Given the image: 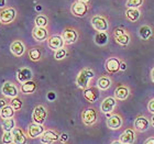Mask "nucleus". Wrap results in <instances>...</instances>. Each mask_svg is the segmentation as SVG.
I'll return each mask as SVG.
<instances>
[{"instance_id": "bb28decb", "label": "nucleus", "mask_w": 154, "mask_h": 144, "mask_svg": "<svg viewBox=\"0 0 154 144\" xmlns=\"http://www.w3.org/2000/svg\"><path fill=\"white\" fill-rule=\"evenodd\" d=\"M94 41L99 46H105L109 41V36H108L107 32H97L95 38H94Z\"/></svg>"}, {"instance_id": "6e6552de", "label": "nucleus", "mask_w": 154, "mask_h": 144, "mask_svg": "<svg viewBox=\"0 0 154 144\" xmlns=\"http://www.w3.org/2000/svg\"><path fill=\"white\" fill-rule=\"evenodd\" d=\"M119 141L123 144H134L137 141V131L133 127H129L122 132Z\"/></svg>"}, {"instance_id": "aec40b11", "label": "nucleus", "mask_w": 154, "mask_h": 144, "mask_svg": "<svg viewBox=\"0 0 154 144\" xmlns=\"http://www.w3.org/2000/svg\"><path fill=\"white\" fill-rule=\"evenodd\" d=\"M32 77H33L32 71L28 67L20 68L17 72V79L21 84H24L26 81H29V80H32Z\"/></svg>"}, {"instance_id": "49530a36", "label": "nucleus", "mask_w": 154, "mask_h": 144, "mask_svg": "<svg viewBox=\"0 0 154 144\" xmlns=\"http://www.w3.org/2000/svg\"><path fill=\"white\" fill-rule=\"evenodd\" d=\"M110 144H123V143H121V142L119 141V140H115V141H112Z\"/></svg>"}, {"instance_id": "1a4fd4ad", "label": "nucleus", "mask_w": 154, "mask_h": 144, "mask_svg": "<svg viewBox=\"0 0 154 144\" xmlns=\"http://www.w3.org/2000/svg\"><path fill=\"white\" fill-rule=\"evenodd\" d=\"M1 93L7 98H16L19 95V88L12 81H6L1 87Z\"/></svg>"}, {"instance_id": "393cba45", "label": "nucleus", "mask_w": 154, "mask_h": 144, "mask_svg": "<svg viewBox=\"0 0 154 144\" xmlns=\"http://www.w3.org/2000/svg\"><path fill=\"white\" fill-rule=\"evenodd\" d=\"M141 17L140 9H127L125 10V18L130 22H137Z\"/></svg>"}, {"instance_id": "09e8293b", "label": "nucleus", "mask_w": 154, "mask_h": 144, "mask_svg": "<svg viewBox=\"0 0 154 144\" xmlns=\"http://www.w3.org/2000/svg\"><path fill=\"white\" fill-rule=\"evenodd\" d=\"M78 1H80V2H84V3H88L90 0H78Z\"/></svg>"}, {"instance_id": "c85d7f7f", "label": "nucleus", "mask_w": 154, "mask_h": 144, "mask_svg": "<svg viewBox=\"0 0 154 144\" xmlns=\"http://www.w3.org/2000/svg\"><path fill=\"white\" fill-rule=\"evenodd\" d=\"M14 112L16 110L12 108V107L10 106V105H7L5 108H2L0 110V117L2 119H10V118H13V115H14Z\"/></svg>"}, {"instance_id": "412c9836", "label": "nucleus", "mask_w": 154, "mask_h": 144, "mask_svg": "<svg viewBox=\"0 0 154 144\" xmlns=\"http://www.w3.org/2000/svg\"><path fill=\"white\" fill-rule=\"evenodd\" d=\"M13 135V144H26L28 143V134H26V132L23 131L22 129L16 128L12 131Z\"/></svg>"}, {"instance_id": "f03ea898", "label": "nucleus", "mask_w": 154, "mask_h": 144, "mask_svg": "<svg viewBox=\"0 0 154 144\" xmlns=\"http://www.w3.org/2000/svg\"><path fill=\"white\" fill-rule=\"evenodd\" d=\"M99 120V112L94 107L85 108L82 112V121L86 127H94Z\"/></svg>"}, {"instance_id": "c756f323", "label": "nucleus", "mask_w": 154, "mask_h": 144, "mask_svg": "<svg viewBox=\"0 0 154 144\" xmlns=\"http://www.w3.org/2000/svg\"><path fill=\"white\" fill-rule=\"evenodd\" d=\"M115 41L117 44H119L120 46H128L130 44V42H131V36H130V33H127L125 35H120V36H116Z\"/></svg>"}, {"instance_id": "a878e982", "label": "nucleus", "mask_w": 154, "mask_h": 144, "mask_svg": "<svg viewBox=\"0 0 154 144\" xmlns=\"http://www.w3.org/2000/svg\"><path fill=\"white\" fill-rule=\"evenodd\" d=\"M152 34H153V31H152V28L150 26H140V29H139V35L142 40H144V41H148L149 38H151Z\"/></svg>"}, {"instance_id": "a18cd8bd", "label": "nucleus", "mask_w": 154, "mask_h": 144, "mask_svg": "<svg viewBox=\"0 0 154 144\" xmlns=\"http://www.w3.org/2000/svg\"><path fill=\"white\" fill-rule=\"evenodd\" d=\"M150 122H151V125L154 128V115H152L151 119H150Z\"/></svg>"}, {"instance_id": "f704fd0d", "label": "nucleus", "mask_w": 154, "mask_h": 144, "mask_svg": "<svg viewBox=\"0 0 154 144\" xmlns=\"http://www.w3.org/2000/svg\"><path fill=\"white\" fill-rule=\"evenodd\" d=\"M66 56H67V50H66L65 47L60 48V50H57V51H55V53H54V58L55 60H57V61L64 60Z\"/></svg>"}, {"instance_id": "ddd939ff", "label": "nucleus", "mask_w": 154, "mask_h": 144, "mask_svg": "<svg viewBox=\"0 0 154 144\" xmlns=\"http://www.w3.org/2000/svg\"><path fill=\"white\" fill-rule=\"evenodd\" d=\"M62 38L64 40L65 44H74L75 42L78 40V32H77V30L74 29V28H66V29L62 32Z\"/></svg>"}, {"instance_id": "f257e3e1", "label": "nucleus", "mask_w": 154, "mask_h": 144, "mask_svg": "<svg viewBox=\"0 0 154 144\" xmlns=\"http://www.w3.org/2000/svg\"><path fill=\"white\" fill-rule=\"evenodd\" d=\"M94 77H95V72H94L91 68H88V67L83 68V69L78 73V75H77V77H76V80H75L76 86L83 90L86 89V88L90 87L89 83Z\"/></svg>"}, {"instance_id": "e433bc0d", "label": "nucleus", "mask_w": 154, "mask_h": 144, "mask_svg": "<svg viewBox=\"0 0 154 144\" xmlns=\"http://www.w3.org/2000/svg\"><path fill=\"white\" fill-rule=\"evenodd\" d=\"M127 33H129L128 31L125 29H121V28H118V29H116L115 31H113V38H116V36H120V35H125V34H127Z\"/></svg>"}, {"instance_id": "dca6fc26", "label": "nucleus", "mask_w": 154, "mask_h": 144, "mask_svg": "<svg viewBox=\"0 0 154 144\" xmlns=\"http://www.w3.org/2000/svg\"><path fill=\"white\" fill-rule=\"evenodd\" d=\"M72 13L76 17H79V18H83L88 13V5L84 2H80V1H76L72 5Z\"/></svg>"}, {"instance_id": "a19ab883", "label": "nucleus", "mask_w": 154, "mask_h": 144, "mask_svg": "<svg viewBox=\"0 0 154 144\" xmlns=\"http://www.w3.org/2000/svg\"><path fill=\"white\" fill-rule=\"evenodd\" d=\"M7 106V101L5 99H0V110Z\"/></svg>"}, {"instance_id": "2eb2a0df", "label": "nucleus", "mask_w": 154, "mask_h": 144, "mask_svg": "<svg viewBox=\"0 0 154 144\" xmlns=\"http://www.w3.org/2000/svg\"><path fill=\"white\" fill-rule=\"evenodd\" d=\"M130 88L127 85H118L113 91V97L119 101H125L130 96Z\"/></svg>"}, {"instance_id": "4c0bfd02", "label": "nucleus", "mask_w": 154, "mask_h": 144, "mask_svg": "<svg viewBox=\"0 0 154 144\" xmlns=\"http://www.w3.org/2000/svg\"><path fill=\"white\" fill-rule=\"evenodd\" d=\"M58 141L61 142L62 144L67 143V141H68V134L67 133H61V134H60V140H58Z\"/></svg>"}, {"instance_id": "cd10ccee", "label": "nucleus", "mask_w": 154, "mask_h": 144, "mask_svg": "<svg viewBox=\"0 0 154 144\" xmlns=\"http://www.w3.org/2000/svg\"><path fill=\"white\" fill-rule=\"evenodd\" d=\"M1 127H2L3 132H12L16 129V121L13 118L3 119L1 122Z\"/></svg>"}, {"instance_id": "9b49d317", "label": "nucleus", "mask_w": 154, "mask_h": 144, "mask_svg": "<svg viewBox=\"0 0 154 144\" xmlns=\"http://www.w3.org/2000/svg\"><path fill=\"white\" fill-rule=\"evenodd\" d=\"M60 140V133L55 130H45L44 133L41 135L40 141L42 144H54Z\"/></svg>"}, {"instance_id": "f8f14e48", "label": "nucleus", "mask_w": 154, "mask_h": 144, "mask_svg": "<svg viewBox=\"0 0 154 144\" xmlns=\"http://www.w3.org/2000/svg\"><path fill=\"white\" fill-rule=\"evenodd\" d=\"M17 11L14 8H5L0 11V23L8 24L16 19Z\"/></svg>"}, {"instance_id": "0eeeda50", "label": "nucleus", "mask_w": 154, "mask_h": 144, "mask_svg": "<svg viewBox=\"0 0 154 144\" xmlns=\"http://www.w3.org/2000/svg\"><path fill=\"white\" fill-rule=\"evenodd\" d=\"M117 107V99L115 97H106L105 99L101 101V105H100V111L105 113L107 115H112L113 110Z\"/></svg>"}, {"instance_id": "f3484780", "label": "nucleus", "mask_w": 154, "mask_h": 144, "mask_svg": "<svg viewBox=\"0 0 154 144\" xmlns=\"http://www.w3.org/2000/svg\"><path fill=\"white\" fill-rule=\"evenodd\" d=\"M83 96L88 103H96L97 100L99 99V89L96 87H88L83 90Z\"/></svg>"}, {"instance_id": "79ce46f5", "label": "nucleus", "mask_w": 154, "mask_h": 144, "mask_svg": "<svg viewBox=\"0 0 154 144\" xmlns=\"http://www.w3.org/2000/svg\"><path fill=\"white\" fill-rule=\"evenodd\" d=\"M127 69V65L123 61L121 62V67H120V71H125Z\"/></svg>"}, {"instance_id": "423d86ee", "label": "nucleus", "mask_w": 154, "mask_h": 144, "mask_svg": "<svg viewBox=\"0 0 154 144\" xmlns=\"http://www.w3.org/2000/svg\"><path fill=\"white\" fill-rule=\"evenodd\" d=\"M48 118V110L43 105H38L32 112V121L38 124H43Z\"/></svg>"}, {"instance_id": "58836bf2", "label": "nucleus", "mask_w": 154, "mask_h": 144, "mask_svg": "<svg viewBox=\"0 0 154 144\" xmlns=\"http://www.w3.org/2000/svg\"><path fill=\"white\" fill-rule=\"evenodd\" d=\"M148 110H149V112H151L152 115H154V98L149 101V103H148Z\"/></svg>"}, {"instance_id": "9d476101", "label": "nucleus", "mask_w": 154, "mask_h": 144, "mask_svg": "<svg viewBox=\"0 0 154 144\" xmlns=\"http://www.w3.org/2000/svg\"><path fill=\"white\" fill-rule=\"evenodd\" d=\"M151 125L150 119L144 117V115H138L133 122V128L137 132H145L148 131Z\"/></svg>"}, {"instance_id": "2f4dec72", "label": "nucleus", "mask_w": 154, "mask_h": 144, "mask_svg": "<svg viewBox=\"0 0 154 144\" xmlns=\"http://www.w3.org/2000/svg\"><path fill=\"white\" fill-rule=\"evenodd\" d=\"M35 22V26H40V28H46L48 24V19L43 14H40L35 18L34 20Z\"/></svg>"}, {"instance_id": "ea45409f", "label": "nucleus", "mask_w": 154, "mask_h": 144, "mask_svg": "<svg viewBox=\"0 0 154 144\" xmlns=\"http://www.w3.org/2000/svg\"><path fill=\"white\" fill-rule=\"evenodd\" d=\"M143 144H154V136H150L144 141Z\"/></svg>"}, {"instance_id": "6ab92c4d", "label": "nucleus", "mask_w": 154, "mask_h": 144, "mask_svg": "<svg viewBox=\"0 0 154 144\" xmlns=\"http://www.w3.org/2000/svg\"><path fill=\"white\" fill-rule=\"evenodd\" d=\"M10 51H11V53L14 56L20 57V56H22L26 53V45H24V43L22 41L16 40V41H13L11 43V45H10Z\"/></svg>"}, {"instance_id": "37998d69", "label": "nucleus", "mask_w": 154, "mask_h": 144, "mask_svg": "<svg viewBox=\"0 0 154 144\" xmlns=\"http://www.w3.org/2000/svg\"><path fill=\"white\" fill-rule=\"evenodd\" d=\"M5 6H6V0H0V8L2 9L5 8Z\"/></svg>"}, {"instance_id": "4be33fe9", "label": "nucleus", "mask_w": 154, "mask_h": 144, "mask_svg": "<svg viewBox=\"0 0 154 144\" xmlns=\"http://www.w3.org/2000/svg\"><path fill=\"white\" fill-rule=\"evenodd\" d=\"M32 36L36 42H43L48 38V31L46 28L34 26L32 30Z\"/></svg>"}, {"instance_id": "c9c22d12", "label": "nucleus", "mask_w": 154, "mask_h": 144, "mask_svg": "<svg viewBox=\"0 0 154 144\" xmlns=\"http://www.w3.org/2000/svg\"><path fill=\"white\" fill-rule=\"evenodd\" d=\"M1 142H2V144H13L12 132H3Z\"/></svg>"}, {"instance_id": "39448f33", "label": "nucleus", "mask_w": 154, "mask_h": 144, "mask_svg": "<svg viewBox=\"0 0 154 144\" xmlns=\"http://www.w3.org/2000/svg\"><path fill=\"white\" fill-rule=\"evenodd\" d=\"M121 60L117 56H110L105 63V68L109 75H116L120 72L121 67Z\"/></svg>"}, {"instance_id": "72a5a7b5", "label": "nucleus", "mask_w": 154, "mask_h": 144, "mask_svg": "<svg viewBox=\"0 0 154 144\" xmlns=\"http://www.w3.org/2000/svg\"><path fill=\"white\" fill-rule=\"evenodd\" d=\"M10 106L12 107L16 111H18V110H20V109L22 108L23 106V101L20 98H18V97H16V98H12L11 99V101H10Z\"/></svg>"}, {"instance_id": "7c9ffc66", "label": "nucleus", "mask_w": 154, "mask_h": 144, "mask_svg": "<svg viewBox=\"0 0 154 144\" xmlns=\"http://www.w3.org/2000/svg\"><path fill=\"white\" fill-rule=\"evenodd\" d=\"M29 58L32 62H38L42 58V51L40 47H32L29 50Z\"/></svg>"}, {"instance_id": "5701e85b", "label": "nucleus", "mask_w": 154, "mask_h": 144, "mask_svg": "<svg viewBox=\"0 0 154 144\" xmlns=\"http://www.w3.org/2000/svg\"><path fill=\"white\" fill-rule=\"evenodd\" d=\"M112 78L108 75H103L97 79V88L99 90H108L112 86Z\"/></svg>"}, {"instance_id": "20e7f679", "label": "nucleus", "mask_w": 154, "mask_h": 144, "mask_svg": "<svg viewBox=\"0 0 154 144\" xmlns=\"http://www.w3.org/2000/svg\"><path fill=\"white\" fill-rule=\"evenodd\" d=\"M123 117H122L120 113H112V115H108V118L106 120V124L108 127V129L110 130H120L123 125Z\"/></svg>"}, {"instance_id": "4468645a", "label": "nucleus", "mask_w": 154, "mask_h": 144, "mask_svg": "<svg viewBox=\"0 0 154 144\" xmlns=\"http://www.w3.org/2000/svg\"><path fill=\"white\" fill-rule=\"evenodd\" d=\"M45 128L43 127V124H38V123H31V124L28 127V130H26V134L30 139H36V138H41V135L44 133Z\"/></svg>"}, {"instance_id": "b1692460", "label": "nucleus", "mask_w": 154, "mask_h": 144, "mask_svg": "<svg viewBox=\"0 0 154 144\" xmlns=\"http://www.w3.org/2000/svg\"><path fill=\"white\" fill-rule=\"evenodd\" d=\"M36 87H38V85L34 80H29V81L22 84L20 89H21V93L24 95H30V93H33L35 91Z\"/></svg>"}, {"instance_id": "7ed1b4c3", "label": "nucleus", "mask_w": 154, "mask_h": 144, "mask_svg": "<svg viewBox=\"0 0 154 144\" xmlns=\"http://www.w3.org/2000/svg\"><path fill=\"white\" fill-rule=\"evenodd\" d=\"M91 26L97 32H107L110 28V24L108 22V20L103 16H94L91 18Z\"/></svg>"}, {"instance_id": "a211bd4d", "label": "nucleus", "mask_w": 154, "mask_h": 144, "mask_svg": "<svg viewBox=\"0 0 154 144\" xmlns=\"http://www.w3.org/2000/svg\"><path fill=\"white\" fill-rule=\"evenodd\" d=\"M48 45L51 50H53V51H57V50H60V48L64 47L65 42H64V40H63V38H62V35L55 34V35L48 36Z\"/></svg>"}, {"instance_id": "8fccbe9b", "label": "nucleus", "mask_w": 154, "mask_h": 144, "mask_svg": "<svg viewBox=\"0 0 154 144\" xmlns=\"http://www.w3.org/2000/svg\"><path fill=\"white\" fill-rule=\"evenodd\" d=\"M63 144H67V143H63Z\"/></svg>"}, {"instance_id": "473e14b6", "label": "nucleus", "mask_w": 154, "mask_h": 144, "mask_svg": "<svg viewBox=\"0 0 154 144\" xmlns=\"http://www.w3.org/2000/svg\"><path fill=\"white\" fill-rule=\"evenodd\" d=\"M144 0H127L125 6L127 9H139L143 5Z\"/></svg>"}, {"instance_id": "c03bdc74", "label": "nucleus", "mask_w": 154, "mask_h": 144, "mask_svg": "<svg viewBox=\"0 0 154 144\" xmlns=\"http://www.w3.org/2000/svg\"><path fill=\"white\" fill-rule=\"evenodd\" d=\"M151 79H152V81L154 83V66H153V68L151 69Z\"/></svg>"}, {"instance_id": "de8ad7c7", "label": "nucleus", "mask_w": 154, "mask_h": 144, "mask_svg": "<svg viewBox=\"0 0 154 144\" xmlns=\"http://www.w3.org/2000/svg\"><path fill=\"white\" fill-rule=\"evenodd\" d=\"M48 98H50V99H53V98H54V93H48Z\"/></svg>"}]
</instances>
